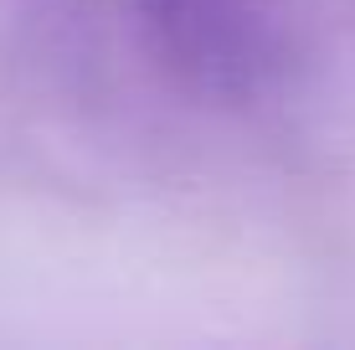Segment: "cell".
Here are the masks:
<instances>
[{
	"label": "cell",
	"mask_w": 355,
	"mask_h": 350,
	"mask_svg": "<svg viewBox=\"0 0 355 350\" xmlns=\"http://www.w3.org/2000/svg\"><path fill=\"white\" fill-rule=\"evenodd\" d=\"M160 57L216 98H242L268 67V21L258 0H134Z\"/></svg>",
	"instance_id": "obj_1"
}]
</instances>
